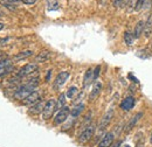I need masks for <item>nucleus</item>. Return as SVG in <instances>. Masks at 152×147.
Instances as JSON below:
<instances>
[{
  "mask_svg": "<svg viewBox=\"0 0 152 147\" xmlns=\"http://www.w3.org/2000/svg\"><path fill=\"white\" fill-rule=\"evenodd\" d=\"M39 77L32 78L29 81H27L26 83L21 84L19 88L15 89V91L13 93V98L17 100H23L25 98H27L32 92L37 89V87L39 85Z\"/></svg>",
  "mask_w": 152,
  "mask_h": 147,
  "instance_id": "obj_1",
  "label": "nucleus"
},
{
  "mask_svg": "<svg viewBox=\"0 0 152 147\" xmlns=\"http://www.w3.org/2000/svg\"><path fill=\"white\" fill-rule=\"evenodd\" d=\"M56 108H57V103L55 99H53V98H50V99H48L47 102H46V104H45V108H43V111H42V119L43 120H49L52 117H53V114H54V112L56 111Z\"/></svg>",
  "mask_w": 152,
  "mask_h": 147,
  "instance_id": "obj_2",
  "label": "nucleus"
},
{
  "mask_svg": "<svg viewBox=\"0 0 152 147\" xmlns=\"http://www.w3.org/2000/svg\"><path fill=\"white\" fill-rule=\"evenodd\" d=\"M37 71H38V64L37 63H28V64L23 65L22 68H20L15 76H18L19 78L22 79V78H25L27 76H32Z\"/></svg>",
  "mask_w": 152,
  "mask_h": 147,
  "instance_id": "obj_3",
  "label": "nucleus"
},
{
  "mask_svg": "<svg viewBox=\"0 0 152 147\" xmlns=\"http://www.w3.org/2000/svg\"><path fill=\"white\" fill-rule=\"evenodd\" d=\"M95 125H88L86 129L81 132V134L78 135L77 138V141L80 144H87L93 137H94V133H95Z\"/></svg>",
  "mask_w": 152,
  "mask_h": 147,
  "instance_id": "obj_4",
  "label": "nucleus"
},
{
  "mask_svg": "<svg viewBox=\"0 0 152 147\" xmlns=\"http://www.w3.org/2000/svg\"><path fill=\"white\" fill-rule=\"evenodd\" d=\"M70 77V73L69 71H61V73L57 75L53 82V89L54 90H60L64 83L67 82V79Z\"/></svg>",
  "mask_w": 152,
  "mask_h": 147,
  "instance_id": "obj_5",
  "label": "nucleus"
},
{
  "mask_svg": "<svg viewBox=\"0 0 152 147\" xmlns=\"http://www.w3.org/2000/svg\"><path fill=\"white\" fill-rule=\"evenodd\" d=\"M70 114V109L68 106H63L61 108L60 111L56 113L55 118H54V125H60L62 123H64L68 118V116Z\"/></svg>",
  "mask_w": 152,
  "mask_h": 147,
  "instance_id": "obj_6",
  "label": "nucleus"
},
{
  "mask_svg": "<svg viewBox=\"0 0 152 147\" xmlns=\"http://www.w3.org/2000/svg\"><path fill=\"white\" fill-rule=\"evenodd\" d=\"M114 113L115 112L113 109H109V110L104 113V116L102 117V119L99 122V131H104V130L109 126V124L111 123V120L114 118Z\"/></svg>",
  "mask_w": 152,
  "mask_h": 147,
  "instance_id": "obj_7",
  "label": "nucleus"
},
{
  "mask_svg": "<svg viewBox=\"0 0 152 147\" xmlns=\"http://www.w3.org/2000/svg\"><path fill=\"white\" fill-rule=\"evenodd\" d=\"M39 100H41V93L38 90H34L27 98H25L22 100V104L23 105H27V106H32L35 103H38Z\"/></svg>",
  "mask_w": 152,
  "mask_h": 147,
  "instance_id": "obj_8",
  "label": "nucleus"
},
{
  "mask_svg": "<svg viewBox=\"0 0 152 147\" xmlns=\"http://www.w3.org/2000/svg\"><path fill=\"white\" fill-rule=\"evenodd\" d=\"M134 105H136V98L133 96H128L122 100L121 109L123 111H130L134 108Z\"/></svg>",
  "mask_w": 152,
  "mask_h": 147,
  "instance_id": "obj_9",
  "label": "nucleus"
},
{
  "mask_svg": "<svg viewBox=\"0 0 152 147\" xmlns=\"http://www.w3.org/2000/svg\"><path fill=\"white\" fill-rule=\"evenodd\" d=\"M115 135L113 132H108L104 134V137L102 138V140L99 141L97 147H111V145L114 144Z\"/></svg>",
  "mask_w": 152,
  "mask_h": 147,
  "instance_id": "obj_10",
  "label": "nucleus"
},
{
  "mask_svg": "<svg viewBox=\"0 0 152 147\" xmlns=\"http://www.w3.org/2000/svg\"><path fill=\"white\" fill-rule=\"evenodd\" d=\"M142 117H143V112H138V113H136L132 118L128 122V124H126V126H125V129H124V132H125V133H129L131 130L134 129V126L137 125V123L139 122V119H140Z\"/></svg>",
  "mask_w": 152,
  "mask_h": 147,
  "instance_id": "obj_11",
  "label": "nucleus"
},
{
  "mask_svg": "<svg viewBox=\"0 0 152 147\" xmlns=\"http://www.w3.org/2000/svg\"><path fill=\"white\" fill-rule=\"evenodd\" d=\"M101 91H102V82H101V81H96L95 83H94L93 90H91L90 95H89V99H90L91 102L95 100L96 98L99 96Z\"/></svg>",
  "mask_w": 152,
  "mask_h": 147,
  "instance_id": "obj_12",
  "label": "nucleus"
},
{
  "mask_svg": "<svg viewBox=\"0 0 152 147\" xmlns=\"http://www.w3.org/2000/svg\"><path fill=\"white\" fill-rule=\"evenodd\" d=\"M45 102L41 99V100H39L38 103H35L34 105H32V106H29V110L28 112L31 113V114H39V113H42V111H43V108H45Z\"/></svg>",
  "mask_w": 152,
  "mask_h": 147,
  "instance_id": "obj_13",
  "label": "nucleus"
},
{
  "mask_svg": "<svg viewBox=\"0 0 152 147\" xmlns=\"http://www.w3.org/2000/svg\"><path fill=\"white\" fill-rule=\"evenodd\" d=\"M32 55H33V50H23V52H20L18 54H15L12 57V60H13V62H19V61L31 57Z\"/></svg>",
  "mask_w": 152,
  "mask_h": 147,
  "instance_id": "obj_14",
  "label": "nucleus"
},
{
  "mask_svg": "<svg viewBox=\"0 0 152 147\" xmlns=\"http://www.w3.org/2000/svg\"><path fill=\"white\" fill-rule=\"evenodd\" d=\"M94 81V70L91 68H89L86 74H84V77H83V88H87L90 85V83Z\"/></svg>",
  "mask_w": 152,
  "mask_h": 147,
  "instance_id": "obj_15",
  "label": "nucleus"
},
{
  "mask_svg": "<svg viewBox=\"0 0 152 147\" xmlns=\"http://www.w3.org/2000/svg\"><path fill=\"white\" fill-rule=\"evenodd\" d=\"M144 25H145V22L143 20H140V21H138L136 23L134 29H133V36H134V39H139V37L142 36V34L144 33Z\"/></svg>",
  "mask_w": 152,
  "mask_h": 147,
  "instance_id": "obj_16",
  "label": "nucleus"
},
{
  "mask_svg": "<svg viewBox=\"0 0 152 147\" xmlns=\"http://www.w3.org/2000/svg\"><path fill=\"white\" fill-rule=\"evenodd\" d=\"M50 57H52V53L50 52L43 50V52H40L38 55L35 56V62L37 63H43V62L48 61Z\"/></svg>",
  "mask_w": 152,
  "mask_h": 147,
  "instance_id": "obj_17",
  "label": "nucleus"
},
{
  "mask_svg": "<svg viewBox=\"0 0 152 147\" xmlns=\"http://www.w3.org/2000/svg\"><path fill=\"white\" fill-rule=\"evenodd\" d=\"M144 36L145 37H150L152 34V13L149 15V18L146 20L145 25H144Z\"/></svg>",
  "mask_w": 152,
  "mask_h": 147,
  "instance_id": "obj_18",
  "label": "nucleus"
},
{
  "mask_svg": "<svg viewBox=\"0 0 152 147\" xmlns=\"http://www.w3.org/2000/svg\"><path fill=\"white\" fill-rule=\"evenodd\" d=\"M84 108H86V106H84V104H81V103H80L78 105H76L75 108H74L73 110L70 111V114H72V117H73V118H76V117H78V116L82 113V111L84 110Z\"/></svg>",
  "mask_w": 152,
  "mask_h": 147,
  "instance_id": "obj_19",
  "label": "nucleus"
},
{
  "mask_svg": "<svg viewBox=\"0 0 152 147\" xmlns=\"http://www.w3.org/2000/svg\"><path fill=\"white\" fill-rule=\"evenodd\" d=\"M123 39H124V42L126 46H132L133 44V40H134V36H133V33L131 32H125L124 35H123Z\"/></svg>",
  "mask_w": 152,
  "mask_h": 147,
  "instance_id": "obj_20",
  "label": "nucleus"
},
{
  "mask_svg": "<svg viewBox=\"0 0 152 147\" xmlns=\"http://www.w3.org/2000/svg\"><path fill=\"white\" fill-rule=\"evenodd\" d=\"M47 7L48 11H56L60 7V4L57 0H47Z\"/></svg>",
  "mask_w": 152,
  "mask_h": 147,
  "instance_id": "obj_21",
  "label": "nucleus"
},
{
  "mask_svg": "<svg viewBox=\"0 0 152 147\" xmlns=\"http://www.w3.org/2000/svg\"><path fill=\"white\" fill-rule=\"evenodd\" d=\"M76 95H78V89H77L76 87H74V85L70 87V88L67 90V92H66V97H68L69 99H73Z\"/></svg>",
  "mask_w": 152,
  "mask_h": 147,
  "instance_id": "obj_22",
  "label": "nucleus"
},
{
  "mask_svg": "<svg viewBox=\"0 0 152 147\" xmlns=\"http://www.w3.org/2000/svg\"><path fill=\"white\" fill-rule=\"evenodd\" d=\"M146 1H148V0H137L136 4H134V9H133V11L138 12V11L143 9L144 7H146Z\"/></svg>",
  "mask_w": 152,
  "mask_h": 147,
  "instance_id": "obj_23",
  "label": "nucleus"
},
{
  "mask_svg": "<svg viewBox=\"0 0 152 147\" xmlns=\"http://www.w3.org/2000/svg\"><path fill=\"white\" fill-rule=\"evenodd\" d=\"M13 71H14V65H11V67L5 68V69H0V78L5 77V76H7V75H10V74L13 73Z\"/></svg>",
  "mask_w": 152,
  "mask_h": 147,
  "instance_id": "obj_24",
  "label": "nucleus"
},
{
  "mask_svg": "<svg viewBox=\"0 0 152 147\" xmlns=\"http://www.w3.org/2000/svg\"><path fill=\"white\" fill-rule=\"evenodd\" d=\"M11 65H13V60H12V58H10V57L0 62V69L8 68V67H11Z\"/></svg>",
  "mask_w": 152,
  "mask_h": 147,
  "instance_id": "obj_25",
  "label": "nucleus"
},
{
  "mask_svg": "<svg viewBox=\"0 0 152 147\" xmlns=\"http://www.w3.org/2000/svg\"><path fill=\"white\" fill-rule=\"evenodd\" d=\"M66 103V93H61L58 96V100H57V106L58 108H63Z\"/></svg>",
  "mask_w": 152,
  "mask_h": 147,
  "instance_id": "obj_26",
  "label": "nucleus"
},
{
  "mask_svg": "<svg viewBox=\"0 0 152 147\" xmlns=\"http://www.w3.org/2000/svg\"><path fill=\"white\" fill-rule=\"evenodd\" d=\"M12 40H13V37L12 36H7V37H5V39H0V47H2V46H7Z\"/></svg>",
  "mask_w": 152,
  "mask_h": 147,
  "instance_id": "obj_27",
  "label": "nucleus"
},
{
  "mask_svg": "<svg viewBox=\"0 0 152 147\" xmlns=\"http://www.w3.org/2000/svg\"><path fill=\"white\" fill-rule=\"evenodd\" d=\"M99 73H101V65H97L95 69H94V79H97V78H98Z\"/></svg>",
  "mask_w": 152,
  "mask_h": 147,
  "instance_id": "obj_28",
  "label": "nucleus"
},
{
  "mask_svg": "<svg viewBox=\"0 0 152 147\" xmlns=\"http://www.w3.org/2000/svg\"><path fill=\"white\" fill-rule=\"evenodd\" d=\"M23 4H26V5H34L35 2H37V0H21Z\"/></svg>",
  "mask_w": 152,
  "mask_h": 147,
  "instance_id": "obj_29",
  "label": "nucleus"
},
{
  "mask_svg": "<svg viewBox=\"0 0 152 147\" xmlns=\"http://www.w3.org/2000/svg\"><path fill=\"white\" fill-rule=\"evenodd\" d=\"M50 76H52V70H48L47 71V75H46V82H49V79H50Z\"/></svg>",
  "mask_w": 152,
  "mask_h": 147,
  "instance_id": "obj_30",
  "label": "nucleus"
},
{
  "mask_svg": "<svg viewBox=\"0 0 152 147\" xmlns=\"http://www.w3.org/2000/svg\"><path fill=\"white\" fill-rule=\"evenodd\" d=\"M121 145H122V143H121V141H117L116 144H113L111 147H121Z\"/></svg>",
  "mask_w": 152,
  "mask_h": 147,
  "instance_id": "obj_31",
  "label": "nucleus"
},
{
  "mask_svg": "<svg viewBox=\"0 0 152 147\" xmlns=\"http://www.w3.org/2000/svg\"><path fill=\"white\" fill-rule=\"evenodd\" d=\"M4 1H6V2H10V4H14V2H18L19 0H4Z\"/></svg>",
  "mask_w": 152,
  "mask_h": 147,
  "instance_id": "obj_32",
  "label": "nucleus"
},
{
  "mask_svg": "<svg viewBox=\"0 0 152 147\" xmlns=\"http://www.w3.org/2000/svg\"><path fill=\"white\" fill-rule=\"evenodd\" d=\"M129 78H131V79H132V81H134V82H136V83H138V79H136V78H134V77H133L132 75H131V74H130V75H129Z\"/></svg>",
  "mask_w": 152,
  "mask_h": 147,
  "instance_id": "obj_33",
  "label": "nucleus"
},
{
  "mask_svg": "<svg viewBox=\"0 0 152 147\" xmlns=\"http://www.w3.org/2000/svg\"><path fill=\"white\" fill-rule=\"evenodd\" d=\"M4 28H5V25H4V23H1V22H0V31H2V29H4Z\"/></svg>",
  "mask_w": 152,
  "mask_h": 147,
  "instance_id": "obj_34",
  "label": "nucleus"
},
{
  "mask_svg": "<svg viewBox=\"0 0 152 147\" xmlns=\"http://www.w3.org/2000/svg\"><path fill=\"white\" fill-rule=\"evenodd\" d=\"M150 143L152 144V132H151V135H150Z\"/></svg>",
  "mask_w": 152,
  "mask_h": 147,
  "instance_id": "obj_35",
  "label": "nucleus"
},
{
  "mask_svg": "<svg viewBox=\"0 0 152 147\" xmlns=\"http://www.w3.org/2000/svg\"><path fill=\"white\" fill-rule=\"evenodd\" d=\"M121 147H130L129 145H123V146H121Z\"/></svg>",
  "mask_w": 152,
  "mask_h": 147,
  "instance_id": "obj_36",
  "label": "nucleus"
},
{
  "mask_svg": "<svg viewBox=\"0 0 152 147\" xmlns=\"http://www.w3.org/2000/svg\"><path fill=\"white\" fill-rule=\"evenodd\" d=\"M137 147H142V146H140V145H139V146H137Z\"/></svg>",
  "mask_w": 152,
  "mask_h": 147,
  "instance_id": "obj_37",
  "label": "nucleus"
}]
</instances>
